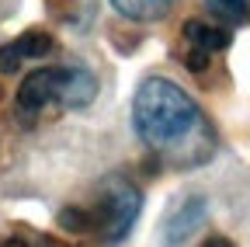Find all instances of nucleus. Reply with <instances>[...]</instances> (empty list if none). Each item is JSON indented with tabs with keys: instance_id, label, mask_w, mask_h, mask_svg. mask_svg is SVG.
I'll return each instance as SVG.
<instances>
[{
	"instance_id": "5",
	"label": "nucleus",
	"mask_w": 250,
	"mask_h": 247,
	"mask_svg": "<svg viewBox=\"0 0 250 247\" xmlns=\"http://www.w3.org/2000/svg\"><path fill=\"white\" fill-rule=\"evenodd\" d=\"M98 94V80H94L90 70H80V67H66V80H62V98L59 105L62 108H87Z\"/></svg>"
},
{
	"instance_id": "10",
	"label": "nucleus",
	"mask_w": 250,
	"mask_h": 247,
	"mask_svg": "<svg viewBox=\"0 0 250 247\" xmlns=\"http://www.w3.org/2000/svg\"><path fill=\"white\" fill-rule=\"evenodd\" d=\"M205 7L215 14V18H223V21H243L250 14V0H205Z\"/></svg>"
},
{
	"instance_id": "3",
	"label": "nucleus",
	"mask_w": 250,
	"mask_h": 247,
	"mask_svg": "<svg viewBox=\"0 0 250 247\" xmlns=\"http://www.w3.org/2000/svg\"><path fill=\"white\" fill-rule=\"evenodd\" d=\"M62 80H66V67H45V70H31L21 87H18V112L24 118H35L45 105H59L62 98Z\"/></svg>"
},
{
	"instance_id": "9",
	"label": "nucleus",
	"mask_w": 250,
	"mask_h": 247,
	"mask_svg": "<svg viewBox=\"0 0 250 247\" xmlns=\"http://www.w3.org/2000/svg\"><path fill=\"white\" fill-rule=\"evenodd\" d=\"M59 226L70 233H87V230H98V220H94V212H87L80 205H66V209H59Z\"/></svg>"
},
{
	"instance_id": "4",
	"label": "nucleus",
	"mask_w": 250,
	"mask_h": 247,
	"mask_svg": "<svg viewBox=\"0 0 250 247\" xmlns=\"http://www.w3.org/2000/svg\"><path fill=\"white\" fill-rule=\"evenodd\" d=\"M202 220H205V199H202V195L184 199L177 209H170V216L164 220V244H167V247L184 244L188 237L202 226Z\"/></svg>"
},
{
	"instance_id": "7",
	"label": "nucleus",
	"mask_w": 250,
	"mask_h": 247,
	"mask_svg": "<svg viewBox=\"0 0 250 247\" xmlns=\"http://www.w3.org/2000/svg\"><path fill=\"white\" fill-rule=\"evenodd\" d=\"M111 4H115L118 14L132 18V21H156L170 11L174 0H111Z\"/></svg>"
},
{
	"instance_id": "1",
	"label": "nucleus",
	"mask_w": 250,
	"mask_h": 247,
	"mask_svg": "<svg viewBox=\"0 0 250 247\" xmlns=\"http://www.w3.org/2000/svg\"><path fill=\"white\" fill-rule=\"evenodd\" d=\"M132 122L139 139L160 153L184 150L205 126L198 105L167 77H149L139 84L132 101Z\"/></svg>"
},
{
	"instance_id": "12",
	"label": "nucleus",
	"mask_w": 250,
	"mask_h": 247,
	"mask_svg": "<svg viewBox=\"0 0 250 247\" xmlns=\"http://www.w3.org/2000/svg\"><path fill=\"white\" fill-rule=\"evenodd\" d=\"M188 67H191L195 73L205 70V67H208V52H202V49H188Z\"/></svg>"
},
{
	"instance_id": "6",
	"label": "nucleus",
	"mask_w": 250,
	"mask_h": 247,
	"mask_svg": "<svg viewBox=\"0 0 250 247\" xmlns=\"http://www.w3.org/2000/svg\"><path fill=\"white\" fill-rule=\"evenodd\" d=\"M184 39H188L191 49H202V52H223L229 45L226 28H215V24H205V21H188L184 24Z\"/></svg>"
},
{
	"instance_id": "14",
	"label": "nucleus",
	"mask_w": 250,
	"mask_h": 247,
	"mask_svg": "<svg viewBox=\"0 0 250 247\" xmlns=\"http://www.w3.org/2000/svg\"><path fill=\"white\" fill-rule=\"evenodd\" d=\"M0 247H28L21 237H11V240H4V244H0Z\"/></svg>"
},
{
	"instance_id": "2",
	"label": "nucleus",
	"mask_w": 250,
	"mask_h": 247,
	"mask_svg": "<svg viewBox=\"0 0 250 247\" xmlns=\"http://www.w3.org/2000/svg\"><path fill=\"white\" fill-rule=\"evenodd\" d=\"M139 209H143V195L139 188H132L129 181H108L104 188V199H101V209L94 212V220H98V230L108 244H118L125 240V233H129L139 220Z\"/></svg>"
},
{
	"instance_id": "8",
	"label": "nucleus",
	"mask_w": 250,
	"mask_h": 247,
	"mask_svg": "<svg viewBox=\"0 0 250 247\" xmlns=\"http://www.w3.org/2000/svg\"><path fill=\"white\" fill-rule=\"evenodd\" d=\"M14 49H18V56L21 59H39V56H49L52 52V39L45 35V32H24L18 42H11Z\"/></svg>"
},
{
	"instance_id": "13",
	"label": "nucleus",
	"mask_w": 250,
	"mask_h": 247,
	"mask_svg": "<svg viewBox=\"0 0 250 247\" xmlns=\"http://www.w3.org/2000/svg\"><path fill=\"white\" fill-rule=\"evenodd\" d=\"M202 247H233V240H226V237H208Z\"/></svg>"
},
{
	"instance_id": "11",
	"label": "nucleus",
	"mask_w": 250,
	"mask_h": 247,
	"mask_svg": "<svg viewBox=\"0 0 250 247\" xmlns=\"http://www.w3.org/2000/svg\"><path fill=\"white\" fill-rule=\"evenodd\" d=\"M21 63H24V59L18 56L14 45H4V49H0V73H14V70H21Z\"/></svg>"
}]
</instances>
